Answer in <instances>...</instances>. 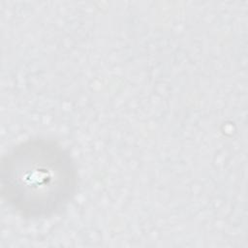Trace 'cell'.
I'll use <instances>...</instances> for the list:
<instances>
[{"mask_svg":"<svg viewBox=\"0 0 248 248\" xmlns=\"http://www.w3.org/2000/svg\"><path fill=\"white\" fill-rule=\"evenodd\" d=\"M78 179L69 151L47 138L21 141L1 160L2 198L23 218L46 219L62 212L76 194Z\"/></svg>","mask_w":248,"mask_h":248,"instance_id":"6da1fadb","label":"cell"}]
</instances>
